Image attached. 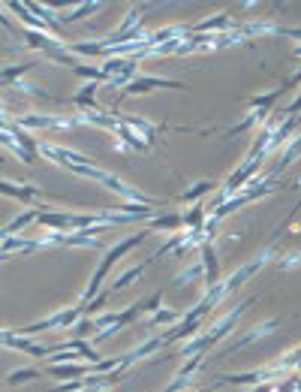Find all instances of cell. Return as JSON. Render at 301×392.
<instances>
[{
    "mask_svg": "<svg viewBox=\"0 0 301 392\" xmlns=\"http://www.w3.org/2000/svg\"><path fill=\"white\" fill-rule=\"evenodd\" d=\"M15 124L24 130H73V127H78V118L55 115V112H27V115H18Z\"/></svg>",
    "mask_w": 301,
    "mask_h": 392,
    "instance_id": "10",
    "label": "cell"
},
{
    "mask_svg": "<svg viewBox=\"0 0 301 392\" xmlns=\"http://www.w3.org/2000/svg\"><path fill=\"white\" fill-rule=\"evenodd\" d=\"M82 317H85V308L76 302V305L57 308L55 314H48V317H43V320H36V323L18 326L15 332H18V335H39V332H52V329H73Z\"/></svg>",
    "mask_w": 301,
    "mask_h": 392,
    "instance_id": "5",
    "label": "cell"
},
{
    "mask_svg": "<svg viewBox=\"0 0 301 392\" xmlns=\"http://www.w3.org/2000/svg\"><path fill=\"white\" fill-rule=\"evenodd\" d=\"M298 160H301V133H295V136H293V139H289V142L284 145V154H280L277 166L271 169V175L277 178L280 173H286V169L293 166V163H298Z\"/></svg>",
    "mask_w": 301,
    "mask_h": 392,
    "instance_id": "19",
    "label": "cell"
},
{
    "mask_svg": "<svg viewBox=\"0 0 301 392\" xmlns=\"http://www.w3.org/2000/svg\"><path fill=\"white\" fill-rule=\"evenodd\" d=\"M298 121H301V115H298Z\"/></svg>",
    "mask_w": 301,
    "mask_h": 392,
    "instance_id": "51",
    "label": "cell"
},
{
    "mask_svg": "<svg viewBox=\"0 0 301 392\" xmlns=\"http://www.w3.org/2000/svg\"><path fill=\"white\" fill-rule=\"evenodd\" d=\"M280 326H284V320H280V317H265V320H259V323H253L250 329H244V332H241L238 338H232V341H229L226 347H220L214 356H217V359L235 356V353H241V350H244V347H250V344H253V341H265L268 335H274V332H277Z\"/></svg>",
    "mask_w": 301,
    "mask_h": 392,
    "instance_id": "4",
    "label": "cell"
},
{
    "mask_svg": "<svg viewBox=\"0 0 301 392\" xmlns=\"http://www.w3.org/2000/svg\"><path fill=\"white\" fill-rule=\"evenodd\" d=\"M150 263H154V259H142V263H133V266H127L124 271H120V275L115 278V281H108V287H112V293H120V290H127L130 284H136V281L139 278H142V271L150 266Z\"/></svg>",
    "mask_w": 301,
    "mask_h": 392,
    "instance_id": "17",
    "label": "cell"
},
{
    "mask_svg": "<svg viewBox=\"0 0 301 392\" xmlns=\"http://www.w3.org/2000/svg\"><path fill=\"white\" fill-rule=\"evenodd\" d=\"M39 215H43V208H39V205L24 208L22 215H15L13 220H9V224H4V238H6V236H18L27 224H34V220H39Z\"/></svg>",
    "mask_w": 301,
    "mask_h": 392,
    "instance_id": "23",
    "label": "cell"
},
{
    "mask_svg": "<svg viewBox=\"0 0 301 392\" xmlns=\"http://www.w3.org/2000/svg\"><path fill=\"white\" fill-rule=\"evenodd\" d=\"M64 248H99V238L90 233V229H82V233H66V245Z\"/></svg>",
    "mask_w": 301,
    "mask_h": 392,
    "instance_id": "37",
    "label": "cell"
},
{
    "mask_svg": "<svg viewBox=\"0 0 301 392\" xmlns=\"http://www.w3.org/2000/svg\"><path fill=\"white\" fill-rule=\"evenodd\" d=\"M9 88H15L18 94H24V97H36V100H52V94L48 90H43L39 85H34V82H27V79H18L15 85H9Z\"/></svg>",
    "mask_w": 301,
    "mask_h": 392,
    "instance_id": "39",
    "label": "cell"
},
{
    "mask_svg": "<svg viewBox=\"0 0 301 392\" xmlns=\"http://www.w3.org/2000/svg\"><path fill=\"white\" fill-rule=\"evenodd\" d=\"M150 236V229L145 227V229H139V233H133V236H127V238H120L115 248H108L106 254H103V259L97 263V269H94V275H90V281H88V287H85V293L78 296V305L82 308H88L90 302H94L99 293L106 290V284H108V275H112V269L118 266V259H124L130 250L133 248H139L142 241Z\"/></svg>",
    "mask_w": 301,
    "mask_h": 392,
    "instance_id": "1",
    "label": "cell"
},
{
    "mask_svg": "<svg viewBox=\"0 0 301 392\" xmlns=\"http://www.w3.org/2000/svg\"><path fill=\"white\" fill-rule=\"evenodd\" d=\"M250 305H253V296L244 299V302H238L235 308H229L223 317L211 320V323H208L202 332H199L196 338H190L187 344L178 350V353L184 356V359H187V356H196V353H211V347L220 344L223 338H229V332H232V329L238 326V320L247 314V308H250Z\"/></svg>",
    "mask_w": 301,
    "mask_h": 392,
    "instance_id": "2",
    "label": "cell"
},
{
    "mask_svg": "<svg viewBox=\"0 0 301 392\" xmlns=\"http://www.w3.org/2000/svg\"><path fill=\"white\" fill-rule=\"evenodd\" d=\"M88 386V380L82 377V380H60V384L52 389V392H82Z\"/></svg>",
    "mask_w": 301,
    "mask_h": 392,
    "instance_id": "46",
    "label": "cell"
},
{
    "mask_svg": "<svg viewBox=\"0 0 301 392\" xmlns=\"http://www.w3.org/2000/svg\"><path fill=\"white\" fill-rule=\"evenodd\" d=\"M0 341H4L6 350H22V353L34 356V359H48L52 353H57V350L66 347V341H64V344H39V341H34L30 335H18L13 326H4V332H0Z\"/></svg>",
    "mask_w": 301,
    "mask_h": 392,
    "instance_id": "6",
    "label": "cell"
},
{
    "mask_svg": "<svg viewBox=\"0 0 301 392\" xmlns=\"http://www.w3.org/2000/svg\"><path fill=\"white\" fill-rule=\"evenodd\" d=\"M142 305H145V314H154V311L163 308V290H157V293H150L148 299H142Z\"/></svg>",
    "mask_w": 301,
    "mask_h": 392,
    "instance_id": "45",
    "label": "cell"
},
{
    "mask_svg": "<svg viewBox=\"0 0 301 392\" xmlns=\"http://www.w3.org/2000/svg\"><path fill=\"white\" fill-rule=\"evenodd\" d=\"M284 374L286 371L280 365H265V368H253V371H238V374H223V377H217L214 386H247V389H253L259 384H277Z\"/></svg>",
    "mask_w": 301,
    "mask_h": 392,
    "instance_id": "7",
    "label": "cell"
},
{
    "mask_svg": "<svg viewBox=\"0 0 301 392\" xmlns=\"http://www.w3.org/2000/svg\"><path fill=\"white\" fill-rule=\"evenodd\" d=\"M46 371L57 380H82L90 374V365H85V362H69V365H48Z\"/></svg>",
    "mask_w": 301,
    "mask_h": 392,
    "instance_id": "26",
    "label": "cell"
},
{
    "mask_svg": "<svg viewBox=\"0 0 301 392\" xmlns=\"http://www.w3.org/2000/svg\"><path fill=\"white\" fill-rule=\"evenodd\" d=\"M190 27H193V34H229V30H235L232 27V15H229V13L208 15V18H202V22H196V25H190Z\"/></svg>",
    "mask_w": 301,
    "mask_h": 392,
    "instance_id": "15",
    "label": "cell"
},
{
    "mask_svg": "<svg viewBox=\"0 0 301 392\" xmlns=\"http://www.w3.org/2000/svg\"><path fill=\"white\" fill-rule=\"evenodd\" d=\"M199 259H202L205 266V290H211L214 284H220L223 281V271H220V259H217V250H214V241H205L202 248H199Z\"/></svg>",
    "mask_w": 301,
    "mask_h": 392,
    "instance_id": "13",
    "label": "cell"
},
{
    "mask_svg": "<svg viewBox=\"0 0 301 392\" xmlns=\"http://www.w3.org/2000/svg\"><path fill=\"white\" fill-rule=\"evenodd\" d=\"M69 52H73L76 58H82V55H108V46H106V39H85V43H69Z\"/></svg>",
    "mask_w": 301,
    "mask_h": 392,
    "instance_id": "31",
    "label": "cell"
},
{
    "mask_svg": "<svg viewBox=\"0 0 301 392\" xmlns=\"http://www.w3.org/2000/svg\"><path fill=\"white\" fill-rule=\"evenodd\" d=\"M211 190H214V181H208V178H202V181H193L184 194H178L175 199H181V203H202V196H208Z\"/></svg>",
    "mask_w": 301,
    "mask_h": 392,
    "instance_id": "28",
    "label": "cell"
},
{
    "mask_svg": "<svg viewBox=\"0 0 301 392\" xmlns=\"http://www.w3.org/2000/svg\"><path fill=\"white\" fill-rule=\"evenodd\" d=\"M208 224V203H193L184 211V229H202Z\"/></svg>",
    "mask_w": 301,
    "mask_h": 392,
    "instance_id": "29",
    "label": "cell"
},
{
    "mask_svg": "<svg viewBox=\"0 0 301 392\" xmlns=\"http://www.w3.org/2000/svg\"><path fill=\"white\" fill-rule=\"evenodd\" d=\"M268 121V112H259V109H247V115L238 121L235 127H229L226 133H223V139H232V136H238V133H247L250 127H262Z\"/></svg>",
    "mask_w": 301,
    "mask_h": 392,
    "instance_id": "24",
    "label": "cell"
},
{
    "mask_svg": "<svg viewBox=\"0 0 301 392\" xmlns=\"http://www.w3.org/2000/svg\"><path fill=\"white\" fill-rule=\"evenodd\" d=\"M280 36H289L295 46H301V27H284L280 25Z\"/></svg>",
    "mask_w": 301,
    "mask_h": 392,
    "instance_id": "48",
    "label": "cell"
},
{
    "mask_svg": "<svg viewBox=\"0 0 301 392\" xmlns=\"http://www.w3.org/2000/svg\"><path fill=\"white\" fill-rule=\"evenodd\" d=\"M4 148H6L15 160H22V163H27V166H30V163H36V157H39V154H30V151H27L22 142H15V136H13V133H6V130H4Z\"/></svg>",
    "mask_w": 301,
    "mask_h": 392,
    "instance_id": "32",
    "label": "cell"
},
{
    "mask_svg": "<svg viewBox=\"0 0 301 392\" xmlns=\"http://www.w3.org/2000/svg\"><path fill=\"white\" fill-rule=\"evenodd\" d=\"M181 311H175V308H160V311H154V314L148 317V326L150 329H172V326H178L181 323Z\"/></svg>",
    "mask_w": 301,
    "mask_h": 392,
    "instance_id": "27",
    "label": "cell"
},
{
    "mask_svg": "<svg viewBox=\"0 0 301 392\" xmlns=\"http://www.w3.org/2000/svg\"><path fill=\"white\" fill-rule=\"evenodd\" d=\"M118 118H120V124H127L130 130H136V133L142 136L150 148H154L157 133H160V124H150V121L142 118V115H124V112H118Z\"/></svg>",
    "mask_w": 301,
    "mask_h": 392,
    "instance_id": "14",
    "label": "cell"
},
{
    "mask_svg": "<svg viewBox=\"0 0 301 392\" xmlns=\"http://www.w3.org/2000/svg\"><path fill=\"white\" fill-rule=\"evenodd\" d=\"M76 76H82V79H88V82H108V76L103 73V67H94V64H78L76 69H73Z\"/></svg>",
    "mask_w": 301,
    "mask_h": 392,
    "instance_id": "40",
    "label": "cell"
},
{
    "mask_svg": "<svg viewBox=\"0 0 301 392\" xmlns=\"http://www.w3.org/2000/svg\"><path fill=\"white\" fill-rule=\"evenodd\" d=\"M99 187H106L108 194H115V199H124V203H139V205H148V208H160V199L142 194L139 187H133L130 181L118 178L112 173H106L103 178H99Z\"/></svg>",
    "mask_w": 301,
    "mask_h": 392,
    "instance_id": "9",
    "label": "cell"
},
{
    "mask_svg": "<svg viewBox=\"0 0 301 392\" xmlns=\"http://www.w3.org/2000/svg\"><path fill=\"white\" fill-rule=\"evenodd\" d=\"M4 9H6V13H13V15H18V22H22V27H24V30H36V34H48V27H46L43 22H39V18H36L34 13H30L27 4H15V0H6Z\"/></svg>",
    "mask_w": 301,
    "mask_h": 392,
    "instance_id": "16",
    "label": "cell"
},
{
    "mask_svg": "<svg viewBox=\"0 0 301 392\" xmlns=\"http://www.w3.org/2000/svg\"><path fill=\"white\" fill-rule=\"evenodd\" d=\"M238 30L244 34V39H250V36H262V34H280V25H274L271 18H256V22L241 25Z\"/></svg>",
    "mask_w": 301,
    "mask_h": 392,
    "instance_id": "30",
    "label": "cell"
},
{
    "mask_svg": "<svg viewBox=\"0 0 301 392\" xmlns=\"http://www.w3.org/2000/svg\"><path fill=\"white\" fill-rule=\"evenodd\" d=\"M39 250V238H22V236H6L4 238V259L13 254H34Z\"/></svg>",
    "mask_w": 301,
    "mask_h": 392,
    "instance_id": "25",
    "label": "cell"
},
{
    "mask_svg": "<svg viewBox=\"0 0 301 392\" xmlns=\"http://www.w3.org/2000/svg\"><path fill=\"white\" fill-rule=\"evenodd\" d=\"M277 250H280L277 245H265V248L259 250V254H256L253 259H250V263H244L241 269H235L232 275H226V278H223V290H226V296H235L238 290L244 287L247 281L256 275V271H262V269H268L271 263H274V259H280V257H277Z\"/></svg>",
    "mask_w": 301,
    "mask_h": 392,
    "instance_id": "3",
    "label": "cell"
},
{
    "mask_svg": "<svg viewBox=\"0 0 301 392\" xmlns=\"http://www.w3.org/2000/svg\"><path fill=\"white\" fill-rule=\"evenodd\" d=\"M103 9H106L103 0H82L76 9H69V13H60V22H64V25H76V22H82V18H88V15L103 13Z\"/></svg>",
    "mask_w": 301,
    "mask_h": 392,
    "instance_id": "20",
    "label": "cell"
},
{
    "mask_svg": "<svg viewBox=\"0 0 301 392\" xmlns=\"http://www.w3.org/2000/svg\"><path fill=\"white\" fill-rule=\"evenodd\" d=\"M247 392H277V384H259V386L247 389Z\"/></svg>",
    "mask_w": 301,
    "mask_h": 392,
    "instance_id": "49",
    "label": "cell"
},
{
    "mask_svg": "<svg viewBox=\"0 0 301 392\" xmlns=\"http://www.w3.org/2000/svg\"><path fill=\"white\" fill-rule=\"evenodd\" d=\"M66 347H69V350H78V353L85 356L88 365H97V362H103V359H99V353H97V347L90 344V341H85V338H69Z\"/></svg>",
    "mask_w": 301,
    "mask_h": 392,
    "instance_id": "36",
    "label": "cell"
},
{
    "mask_svg": "<svg viewBox=\"0 0 301 392\" xmlns=\"http://www.w3.org/2000/svg\"><path fill=\"white\" fill-rule=\"evenodd\" d=\"M39 377H43V371H39V368L22 365V368L9 371V374H6V384H9V386H22V384H34V380H39Z\"/></svg>",
    "mask_w": 301,
    "mask_h": 392,
    "instance_id": "34",
    "label": "cell"
},
{
    "mask_svg": "<svg viewBox=\"0 0 301 392\" xmlns=\"http://www.w3.org/2000/svg\"><path fill=\"white\" fill-rule=\"evenodd\" d=\"M277 365L284 371H301V344L293 347V350H286V353L277 359Z\"/></svg>",
    "mask_w": 301,
    "mask_h": 392,
    "instance_id": "42",
    "label": "cell"
},
{
    "mask_svg": "<svg viewBox=\"0 0 301 392\" xmlns=\"http://www.w3.org/2000/svg\"><path fill=\"white\" fill-rule=\"evenodd\" d=\"M0 194H4L6 199H18V203H24L27 208L36 203L39 196H43V190H39L36 184H24V181H9V178H4L0 181Z\"/></svg>",
    "mask_w": 301,
    "mask_h": 392,
    "instance_id": "12",
    "label": "cell"
},
{
    "mask_svg": "<svg viewBox=\"0 0 301 392\" xmlns=\"http://www.w3.org/2000/svg\"><path fill=\"white\" fill-rule=\"evenodd\" d=\"M199 278L205 281V266H202V259H196V263L190 266L187 271H181V275H175L172 284H175V287H184V284H193V281H199Z\"/></svg>",
    "mask_w": 301,
    "mask_h": 392,
    "instance_id": "38",
    "label": "cell"
},
{
    "mask_svg": "<svg viewBox=\"0 0 301 392\" xmlns=\"http://www.w3.org/2000/svg\"><path fill=\"white\" fill-rule=\"evenodd\" d=\"M284 85H277V88H271V90H265V94H253V97H247L244 103H247V109H259V112H268L271 115V109H274V103L280 97H284Z\"/></svg>",
    "mask_w": 301,
    "mask_h": 392,
    "instance_id": "22",
    "label": "cell"
},
{
    "mask_svg": "<svg viewBox=\"0 0 301 392\" xmlns=\"http://www.w3.org/2000/svg\"><path fill=\"white\" fill-rule=\"evenodd\" d=\"M289 85H301V67L295 69V76H293V79H289V82H286L284 88H289Z\"/></svg>",
    "mask_w": 301,
    "mask_h": 392,
    "instance_id": "50",
    "label": "cell"
},
{
    "mask_svg": "<svg viewBox=\"0 0 301 392\" xmlns=\"http://www.w3.org/2000/svg\"><path fill=\"white\" fill-rule=\"evenodd\" d=\"M277 266H280V271H295V269L301 266V250H293V254L280 257V259H277Z\"/></svg>",
    "mask_w": 301,
    "mask_h": 392,
    "instance_id": "43",
    "label": "cell"
},
{
    "mask_svg": "<svg viewBox=\"0 0 301 392\" xmlns=\"http://www.w3.org/2000/svg\"><path fill=\"white\" fill-rule=\"evenodd\" d=\"M295 229H301V227H295Z\"/></svg>",
    "mask_w": 301,
    "mask_h": 392,
    "instance_id": "52",
    "label": "cell"
},
{
    "mask_svg": "<svg viewBox=\"0 0 301 392\" xmlns=\"http://www.w3.org/2000/svg\"><path fill=\"white\" fill-rule=\"evenodd\" d=\"M99 85H103V82H85L73 94V106L78 109V112H94V109H99L97 106V90H99Z\"/></svg>",
    "mask_w": 301,
    "mask_h": 392,
    "instance_id": "21",
    "label": "cell"
},
{
    "mask_svg": "<svg viewBox=\"0 0 301 392\" xmlns=\"http://www.w3.org/2000/svg\"><path fill=\"white\" fill-rule=\"evenodd\" d=\"M148 229L150 233H172L175 236V233L184 229V215H178V211H166L163 215V211H160V215L148 224Z\"/></svg>",
    "mask_w": 301,
    "mask_h": 392,
    "instance_id": "18",
    "label": "cell"
},
{
    "mask_svg": "<svg viewBox=\"0 0 301 392\" xmlns=\"http://www.w3.org/2000/svg\"><path fill=\"white\" fill-rule=\"evenodd\" d=\"M145 314V305L142 302H133V305H127L124 311H118L115 314V320H112V326H106V329H99L97 335H94V344H99V341H106V338H112V335H118L120 329H127L133 320H139Z\"/></svg>",
    "mask_w": 301,
    "mask_h": 392,
    "instance_id": "11",
    "label": "cell"
},
{
    "mask_svg": "<svg viewBox=\"0 0 301 392\" xmlns=\"http://www.w3.org/2000/svg\"><path fill=\"white\" fill-rule=\"evenodd\" d=\"M69 362H85V356L78 353V350H69V347H64V350H57V353L48 356V365H69Z\"/></svg>",
    "mask_w": 301,
    "mask_h": 392,
    "instance_id": "41",
    "label": "cell"
},
{
    "mask_svg": "<svg viewBox=\"0 0 301 392\" xmlns=\"http://www.w3.org/2000/svg\"><path fill=\"white\" fill-rule=\"evenodd\" d=\"M160 88H169V90H184V82H175V79H163V76H142L139 73L133 82H130L120 94H115V109H118V103H124L127 97H133V94H154V90H160ZM112 109V112H115Z\"/></svg>",
    "mask_w": 301,
    "mask_h": 392,
    "instance_id": "8",
    "label": "cell"
},
{
    "mask_svg": "<svg viewBox=\"0 0 301 392\" xmlns=\"http://www.w3.org/2000/svg\"><path fill=\"white\" fill-rule=\"evenodd\" d=\"M142 15H145V6H139V4H133V6L127 9L124 22L118 25V30H115V34H133L136 27H142V25H139V22H142Z\"/></svg>",
    "mask_w": 301,
    "mask_h": 392,
    "instance_id": "35",
    "label": "cell"
},
{
    "mask_svg": "<svg viewBox=\"0 0 301 392\" xmlns=\"http://www.w3.org/2000/svg\"><path fill=\"white\" fill-rule=\"evenodd\" d=\"M39 67V60H24V64H6L4 67V85H15L22 76H27L30 69H36Z\"/></svg>",
    "mask_w": 301,
    "mask_h": 392,
    "instance_id": "33",
    "label": "cell"
},
{
    "mask_svg": "<svg viewBox=\"0 0 301 392\" xmlns=\"http://www.w3.org/2000/svg\"><path fill=\"white\" fill-rule=\"evenodd\" d=\"M73 332H76V335L73 338H85V335H90V338H94L97 335V326H94V317H90V320H78V323L73 326Z\"/></svg>",
    "mask_w": 301,
    "mask_h": 392,
    "instance_id": "44",
    "label": "cell"
},
{
    "mask_svg": "<svg viewBox=\"0 0 301 392\" xmlns=\"http://www.w3.org/2000/svg\"><path fill=\"white\" fill-rule=\"evenodd\" d=\"M280 112H284L286 118H298V115H301V90L295 94V100H293V103H289L286 109H280Z\"/></svg>",
    "mask_w": 301,
    "mask_h": 392,
    "instance_id": "47",
    "label": "cell"
}]
</instances>
